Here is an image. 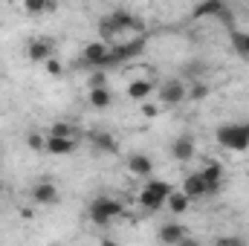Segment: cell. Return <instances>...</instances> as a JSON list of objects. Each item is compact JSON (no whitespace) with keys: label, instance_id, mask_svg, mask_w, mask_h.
<instances>
[{"label":"cell","instance_id":"1","mask_svg":"<svg viewBox=\"0 0 249 246\" xmlns=\"http://www.w3.org/2000/svg\"><path fill=\"white\" fill-rule=\"evenodd\" d=\"M171 191H174V188L165 183V180H154V177H148L145 185L139 188L136 200H139V206H142L145 211H160V209H165V200H168Z\"/></svg>","mask_w":249,"mask_h":246},{"label":"cell","instance_id":"2","mask_svg":"<svg viewBox=\"0 0 249 246\" xmlns=\"http://www.w3.org/2000/svg\"><path fill=\"white\" fill-rule=\"evenodd\" d=\"M87 214H90V223H96V226H110L113 220L124 217V203L116 200V197H96V200L90 203Z\"/></svg>","mask_w":249,"mask_h":246},{"label":"cell","instance_id":"3","mask_svg":"<svg viewBox=\"0 0 249 246\" xmlns=\"http://www.w3.org/2000/svg\"><path fill=\"white\" fill-rule=\"evenodd\" d=\"M217 145H220V148H226V151H238V154L249 151V133H247V127H244L241 122L220 124V127H217Z\"/></svg>","mask_w":249,"mask_h":246},{"label":"cell","instance_id":"4","mask_svg":"<svg viewBox=\"0 0 249 246\" xmlns=\"http://www.w3.org/2000/svg\"><path fill=\"white\" fill-rule=\"evenodd\" d=\"M148 47V38L142 35H130V38H122L116 44H110V64H122V61H133L145 53Z\"/></svg>","mask_w":249,"mask_h":246},{"label":"cell","instance_id":"5","mask_svg":"<svg viewBox=\"0 0 249 246\" xmlns=\"http://www.w3.org/2000/svg\"><path fill=\"white\" fill-rule=\"evenodd\" d=\"M81 64L90 67V70H105V67H110V44H107L105 38L90 41V44L81 50Z\"/></svg>","mask_w":249,"mask_h":246},{"label":"cell","instance_id":"6","mask_svg":"<svg viewBox=\"0 0 249 246\" xmlns=\"http://www.w3.org/2000/svg\"><path fill=\"white\" fill-rule=\"evenodd\" d=\"M188 99V84L180 78H171L165 84H160V105L162 107H180Z\"/></svg>","mask_w":249,"mask_h":246},{"label":"cell","instance_id":"7","mask_svg":"<svg viewBox=\"0 0 249 246\" xmlns=\"http://www.w3.org/2000/svg\"><path fill=\"white\" fill-rule=\"evenodd\" d=\"M29 197H32L35 206H58V203H61V191H58V185L50 183V180H38V183L32 185Z\"/></svg>","mask_w":249,"mask_h":246},{"label":"cell","instance_id":"8","mask_svg":"<svg viewBox=\"0 0 249 246\" xmlns=\"http://www.w3.org/2000/svg\"><path fill=\"white\" fill-rule=\"evenodd\" d=\"M124 168H127L130 177H139V180L154 177V159H151L148 154H142V151H133V154L124 159Z\"/></svg>","mask_w":249,"mask_h":246},{"label":"cell","instance_id":"9","mask_svg":"<svg viewBox=\"0 0 249 246\" xmlns=\"http://www.w3.org/2000/svg\"><path fill=\"white\" fill-rule=\"evenodd\" d=\"M53 55H55V47H53L50 38H32L26 44V58L32 64H44V61H50Z\"/></svg>","mask_w":249,"mask_h":246},{"label":"cell","instance_id":"10","mask_svg":"<svg viewBox=\"0 0 249 246\" xmlns=\"http://www.w3.org/2000/svg\"><path fill=\"white\" fill-rule=\"evenodd\" d=\"M191 18L194 20H206V18H229V9L223 0H200L194 9H191Z\"/></svg>","mask_w":249,"mask_h":246},{"label":"cell","instance_id":"11","mask_svg":"<svg viewBox=\"0 0 249 246\" xmlns=\"http://www.w3.org/2000/svg\"><path fill=\"white\" fill-rule=\"evenodd\" d=\"M171 157L177 159V162H188V159H194L197 157V142H194V136H188V133H183V136H177L174 142H171Z\"/></svg>","mask_w":249,"mask_h":246},{"label":"cell","instance_id":"12","mask_svg":"<svg viewBox=\"0 0 249 246\" xmlns=\"http://www.w3.org/2000/svg\"><path fill=\"white\" fill-rule=\"evenodd\" d=\"M75 148H78V139H72V136H53V133H47V148H44V154H53V157H70Z\"/></svg>","mask_w":249,"mask_h":246},{"label":"cell","instance_id":"13","mask_svg":"<svg viewBox=\"0 0 249 246\" xmlns=\"http://www.w3.org/2000/svg\"><path fill=\"white\" fill-rule=\"evenodd\" d=\"M157 238H160V244H165V246H180L188 241V232L183 223H162Z\"/></svg>","mask_w":249,"mask_h":246},{"label":"cell","instance_id":"14","mask_svg":"<svg viewBox=\"0 0 249 246\" xmlns=\"http://www.w3.org/2000/svg\"><path fill=\"white\" fill-rule=\"evenodd\" d=\"M200 174H203V180L209 183V194H217V191H220V183H223L226 168H223L217 159H209V162L200 168Z\"/></svg>","mask_w":249,"mask_h":246},{"label":"cell","instance_id":"15","mask_svg":"<svg viewBox=\"0 0 249 246\" xmlns=\"http://www.w3.org/2000/svg\"><path fill=\"white\" fill-rule=\"evenodd\" d=\"M124 93H127L130 102H139V105H142V102L151 99V93H154V81H151V78H133V81L127 84Z\"/></svg>","mask_w":249,"mask_h":246},{"label":"cell","instance_id":"16","mask_svg":"<svg viewBox=\"0 0 249 246\" xmlns=\"http://www.w3.org/2000/svg\"><path fill=\"white\" fill-rule=\"evenodd\" d=\"M183 191H186L191 200H200V197L209 194V183L203 180L200 171H191V174H186V180H183Z\"/></svg>","mask_w":249,"mask_h":246},{"label":"cell","instance_id":"17","mask_svg":"<svg viewBox=\"0 0 249 246\" xmlns=\"http://www.w3.org/2000/svg\"><path fill=\"white\" fill-rule=\"evenodd\" d=\"M87 105H90L93 110H110V107H113V93H110V87H90Z\"/></svg>","mask_w":249,"mask_h":246},{"label":"cell","instance_id":"18","mask_svg":"<svg viewBox=\"0 0 249 246\" xmlns=\"http://www.w3.org/2000/svg\"><path fill=\"white\" fill-rule=\"evenodd\" d=\"M191 203H194V200H191L186 191L180 188V191H171V194H168V200H165V209H168L171 214H186L188 209H191Z\"/></svg>","mask_w":249,"mask_h":246},{"label":"cell","instance_id":"19","mask_svg":"<svg viewBox=\"0 0 249 246\" xmlns=\"http://www.w3.org/2000/svg\"><path fill=\"white\" fill-rule=\"evenodd\" d=\"M90 145L102 154H116V139L107 133V130H93L90 133Z\"/></svg>","mask_w":249,"mask_h":246},{"label":"cell","instance_id":"20","mask_svg":"<svg viewBox=\"0 0 249 246\" xmlns=\"http://www.w3.org/2000/svg\"><path fill=\"white\" fill-rule=\"evenodd\" d=\"M206 96H209V87H206V81H200V78L188 81V102H203Z\"/></svg>","mask_w":249,"mask_h":246},{"label":"cell","instance_id":"21","mask_svg":"<svg viewBox=\"0 0 249 246\" xmlns=\"http://www.w3.org/2000/svg\"><path fill=\"white\" fill-rule=\"evenodd\" d=\"M47 133H53V136H72V139H78V127H75V124H70V122H53Z\"/></svg>","mask_w":249,"mask_h":246},{"label":"cell","instance_id":"22","mask_svg":"<svg viewBox=\"0 0 249 246\" xmlns=\"http://www.w3.org/2000/svg\"><path fill=\"white\" fill-rule=\"evenodd\" d=\"M232 50H235L238 55L249 58V32H235V35H232Z\"/></svg>","mask_w":249,"mask_h":246},{"label":"cell","instance_id":"23","mask_svg":"<svg viewBox=\"0 0 249 246\" xmlns=\"http://www.w3.org/2000/svg\"><path fill=\"white\" fill-rule=\"evenodd\" d=\"M26 145H29L32 151H41V154H44V148H47V136L38 133V130H32V133L26 136Z\"/></svg>","mask_w":249,"mask_h":246},{"label":"cell","instance_id":"24","mask_svg":"<svg viewBox=\"0 0 249 246\" xmlns=\"http://www.w3.org/2000/svg\"><path fill=\"white\" fill-rule=\"evenodd\" d=\"M53 3L50 0H23V9L29 12V15H41V12H47Z\"/></svg>","mask_w":249,"mask_h":246},{"label":"cell","instance_id":"25","mask_svg":"<svg viewBox=\"0 0 249 246\" xmlns=\"http://www.w3.org/2000/svg\"><path fill=\"white\" fill-rule=\"evenodd\" d=\"M87 87H107V72L105 70H93L87 75Z\"/></svg>","mask_w":249,"mask_h":246},{"label":"cell","instance_id":"26","mask_svg":"<svg viewBox=\"0 0 249 246\" xmlns=\"http://www.w3.org/2000/svg\"><path fill=\"white\" fill-rule=\"evenodd\" d=\"M44 67H47V72H50V75H55V78H58V75H64V67H61L58 61H55V58L44 61Z\"/></svg>","mask_w":249,"mask_h":246},{"label":"cell","instance_id":"27","mask_svg":"<svg viewBox=\"0 0 249 246\" xmlns=\"http://www.w3.org/2000/svg\"><path fill=\"white\" fill-rule=\"evenodd\" d=\"M142 105H145V107H142L145 116H157V107H154V105H148V102H142Z\"/></svg>","mask_w":249,"mask_h":246},{"label":"cell","instance_id":"28","mask_svg":"<svg viewBox=\"0 0 249 246\" xmlns=\"http://www.w3.org/2000/svg\"><path fill=\"white\" fill-rule=\"evenodd\" d=\"M3 191H6V185H3V180H0V197H3Z\"/></svg>","mask_w":249,"mask_h":246},{"label":"cell","instance_id":"29","mask_svg":"<svg viewBox=\"0 0 249 246\" xmlns=\"http://www.w3.org/2000/svg\"><path fill=\"white\" fill-rule=\"evenodd\" d=\"M244 127H247V133H249V122H244Z\"/></svg>","mask_w":249,"mask_h":246}]
</instances>
